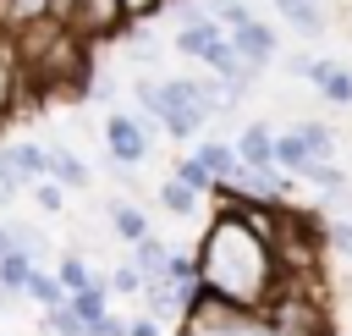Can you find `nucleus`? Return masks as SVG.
<instances>
[{
	"label": "nucleus",
	"mask_w": 352,
	"mask_h": 336,
	"mask_svg": "<svg viewBox=\"0 0 352 336\" xmlns=\"http://www.w3.org/2000/svg\"><path fill=\"white\" fill-rule=\"evenodd\" d=\"M44 6H50L55 22H72V6H77V0H44Z\"/></svg>",
	"instance_id": "obj_39"
},
{
	"label": "nucleus",
	"mask_w": 352,
	"mask_h": 336,
	"mask_svg": "<svg viewBox=\"0 0 352 336\" xmlns=\"http://www.w3.org/2000/svg\"><path fill=\"white\" fill-rule=\"evenodd\" d=\"M33 105H38V99H33V88H28V77H22L16 44H11V33H0V121L22 116V110H33Z\"/></svg>",
	"instance_id": "obj_6"
},
{
	"label": "nucleus",
	"mask_w": 352,
	"mask_h": 336,
	"mask_svg": "<svg viewBox=\"0 0 352 336\" xmlns=\"http://www.w3.org/2000/svg\"><path fill=\"white\" fill-rule=\"evenodd\" d=\"M44 330H50V336H88V325H82L72 308H50V314H44Z\"/></svg>",
	"instance_id": "obj_32"
},
{
	"label": "nucleus",
	"mask_w": 352,
	"mask_h": 336,
	"mask_svg": "<svg viewBox=\"0 0 352 336\" xmlns=\"http://www.w3.org/2000/svg\"><path fill=\"white\" fill-rule=\"evenodd\" d=\"M28 275H33V259H22L16 248L11 253H0V292L11 297V292H22L28 286Z\"/></svg>",
	"instance_id": "obj_26"
},
{
	"label": "nucleus",
	"mask_w": 352,
	"mask_h": 336,
	"mask_svg": "<svg viewBox=\"0 0 352 336\" xmlns=\"http://www.w3.org/2000/svg\"><path fill=\"white\" fill-rule=\"evenodd\" d=\"M308 165V154H302V143L292 138V127L286 132H275V171H286V176H297Z\"/></svg>",
	"instance_id": "obj_27"
},
{
	"label": "nucleus",
	"mask_w": 352,
	"mask_h": 336,
	"mask_svg": "<svg viewBox=\"0 0 352 336\" xmlns=\"http://www.w3.org/2000/svg\"><path fill=\"white\" fill-rule=\"evenodd\" d=\"M160 17H170L176 28H192V22H204V6H198V0H165Z\"/></svg>",
	"instance_id": "obj_34"
},
{
	"label": "nucleus",
	"mask_w": 352,
	"mask_h": 336,
	"mask_svg": "<svg viewBox=\"0 0 352 336\" xmlns=\"http://www.w3.org/2000/svg\"><path fill=\"white\" fill-rule=\"evenodd\" d=\"M110 231L132 248V242H143L154 226H148V215L138 209V198H110Z\"/></svg>",
	"instance_id": "obj_14"
},
{
	"label": "nucleus",
	"mask_w": 352,
	"mask_h": 336,
	"mask_svg": "<svg viewBox=\"0 0 352 336\" xmlns=\"http://www.w3.org/2000/svg\"><path fill=\"white\" fill-rule=\"evenodd\" d=\"M6 237H11V248H16L22 259H33V264L50 259V231H44V226H33V220H6Z\"/></svg>",
	"instance_id": "obj_19"
},
{
	"label": "nucleus",
	"mask_w": 352,
	"mask_h": 336,
	"mask_svg": "<svg viewBox=\"0 0 352 336\" xmlns=\"http://www.w3.org/2000/svg\"><path fill=\"white\" fill-rule=\"evenodd\" d=\"M170 176H176L182 187H192L198 198H214V176H209V171L198 165V154H182V160L170 165Z\"/></svg>",
	"instance_id": "obj_24"
},
{
	"label": "nucleus",
	"mask_w": 352,
	"mask_h": 336,
	"mask_svg": "<svg viewBox=\"0 0 352 336\" xmlns=\"http://www.w3.org/2000/svg\"><path fill=\"white\" fill-rule=\"evenodd\" d=\"M22 193H28V187L16 182V165H11V154L0 149V209H6V204H16Z\"/></svg>",
	"instance_id": "obj_33"
},
{
	"label": "nucleus",
	"mask_w": 352,
	"mask_h": 336,
	"mask_svg": "<svg viewBox=\"0 0 352 336\" xmlns=\"http://www.w3.org/2000/svg\"><path fill=\"white\" fill-rule=\"evenodd\" d=\"M231 50H236L253 72H270V66L280 61V33H275L270 22H258V17H248L242 28H231Z\"/></svg>",
	"instance_id": "obj_7"
},
{
	"label": "nucleus",
	"mask_w": 352,
	"mask_h": 336,
	"mask_svg": "<svg viewBox=\"0 0 352 336\" xmlns=\"http://www.w3.org/2000/svg\"><path fill=\"white\" fill-rule=\"evenodd\" d=\"M72 33L88 39V44L121 39V33H126V11H121V0H77V6H72Z\"/></svg>",
	"instance_id": "obj_5"
},
{
	"label": "nucleus",
	"mask_w": 352,
	"mask_h": 336,
	"mask_svg": "<svg viewBox=\"0 0 352 336\" xmlns=\"http://www.w3.org/2000/svg\"><path fill=\"white\" fill-rule=\"evenodd\" d=\"M165 325L160 319H148V314H138V319H126V336H160Z\"/></svg>",
	"instance_id": "obj_37"
},
{
	"label": "nucleus",
	"mask_w": 352,
	"mask_h": 336,
	"mask_svg": "<svg viewBox=\"0 0 352 336\" xmlns=\"http://www.w3.org/2000/svg\"><path fill=\"white\" fill-rule=\"evenodd\" d=\"M308 83L324 94V105H352V66H341V61H319V55H314Z\"/></svg>",
	"instance_id": "obj_12"
},
{
	"label": "nucleus",
	"mask_w": 352,
	"mask_h": 336,
	"mask_svg": "<svg viewBox=\"0 0 352 336\" xmlns=\"http://www.w3.org/2000/svg\"><path fill=\"white\" fill-rule=\"evenodd\" d=\"M0 308H6V292H0Z\"/></svg>",
	"instance_id": "obj_42"
},
{
	"label": "nucleus",
	"mask_w": 352,
	"mask_h": 336,
	"mask_svg": "<svg viewBox=\"0 0 352 336\" xmlns=\"http://www.w3.org/2000/svg\"><path fill=\"white\" fill-rule=\"evenodd\" d=\"M44 160H50V182H60L66 193H88L94 187V171L82 154H72L66 143H44Z\"/></svg>",
	"instance_id": "obj_8"
},
{
	"label": "nucleus",
	"mask_w": 352,
	"mask_h": 336,
	"mask_svg": "<svg viewBox=\"0 0 352 336\" xmlns=\"http://www.w3.org/2000/svg\"><path fill=\"white\" fill-rule=\"evenodd\" d=\"M22 297H33V303H44V314H50V308H66V297H72V292H66V286H60V281H55V275H50L44 264H33V275H28V286H22Z\"/></svg>",
	"instance_id": "obj_21"
},
{
	"label": "nucleus",
	"mask_w": 352,
	"mask_h": 336,
	"mask_svg": "<svg viewBox=\"0 0 352 336\" xmlns=\"http://www.w3.org/2000/svg\"><path fill=\"white\" fill-rule=\"evenodd\" d=\"M16 44V61H22V77L33 88L38 105L72 94V99H88V77H94V44L72 33V22H33L22 33H11Z\"/></svg>",
	"instance_id": "obj_2"
},
{
	"label": "nucleus",
	"mask_w": 352,
	"mask_h": 336,
	"mask_svg": "<svg viewBox=\"0 0 352 336\" xmlns=\"http://www.w3.org/2000/svg\"><path fill=\"white\" fill-rule=\"evenodd\" d=\"M280 66H286L292 77H308V72H314V55H280Z\"/></svg>",
	"instance_id": "obj_38"
},
{
	"label": "nucleus",
	"mask_w": 352,
	"mask_h": 336,
	"mask_svg": "<svg viewBox=\"0 0 352 336\" xmlns=\"http://www.w3.org/2000/svg\"><path fill=\"white\" fill-rule=\"evenodd\" d=\"M292 138L302 143V154H308V160H336V132H330V121L302 116V121H292Z\"/></svg>",
	"instance_id": "obj_17"
},
{
	"label": "nucleus",
	"mask_w": 352,
	"mask_h": 336,
	"mask_svg": "<svg viewBox=\"0 0 352 336\" xmlns=\"http://www.w3.org/2000/svg\"><path fill=\"white\" fill-rule=\"evenodd\" d=\"M346 220H352V193H346Z\"/></svg>",
	"instance_id": "obj_41"
},
{
	"label": "nucleus",
	"mask_w": 352,
	"mask_h": 336,
	"mask_svg": "<svg viewBox=\"0 0 352 336\" xmlns=\"http://www.w3.org/2000/svg\"><path fill=\"white\" fill-rule=\"evenodd\" d=\"M297 182H308L314 193H324V204H346V193H352V176H346L341 160H308L297 171Z\"/></svg>",
	"instance_id": "obj_9"
},
{
	"label": "nucleus",
	"mask_w": 352,
	"mask_h": 336,
	"mask_svg": "<svg viewBox=\"0 0 352 336\" xmlns=\"http://www.w3.org/2000/svg\"><path fill=\"white\" fill-rule=\"evenodd\" d=\"M104 286H110V297H143V275L132 270V259H121V264L104 275Z\"/></svg>",
	"instance_id": "obj_28"
},
{
	"label": "nucleus",
	"mask_w": 352,
	"mask_h": 336,
	"mask_svg": "<svg viewBox=\"0 0 352 336\" xmlns=\"http://www.w3.org/2000/svg\"><path fill=\"white\" fill-rule=\"evenodd\" d=\"M204 17H209V22H220V28L231 33V28H242L253 11H248L242 0H204Z\"/></svg>",
	"instance_id": "obj_29"
},
{
	"label": "nucleus",
	"mask_w": 352,
	"mask_h": 336,
	"mask_svg": "<svg viewBox=\"0 0 352 336\" xmlns=\"http://www.w3.org/2000/svg\"><path fill=\"white\" fill-rule=\"evenodd\" d=\"M214 204H220V220L198 237L192 259H198V286L242 314H258L264 297L275 292L280 281V264L270 253V220H275V204H248L226 187H214Z\"/></svg>",
	"instance_id": "obj_1"
},
{
	"label": "nucleus",
	"mask_w": 352,
	"mask_h": 336,
	"mask_svg": "<svg viewBox=\"0 0 352 336\" xmlns=\"http://www.w3.org/2000/svg\"><path fill=\"white\" fill-rule=\"evenodd\" d=\"M148 116H138V110H110L104 116V149H110V160L116 165H143L148 160Z\"/></svg>",
	"instance_id": "obj_4"
},
{
	"label": "nucleus",
	"mask_w": 352,
	"mask_h": 336,
	"mask_svg": "<svg viewBox=\"0 0 352 336\" xmlns=\"http://www.w3.org/2000/svg\"><path fill=\"white\" fill-rule=\"evenodd\" d=\"M192 154H198V165H204V171L214 176V187H220V182H231V176L242 171V160H236V149H231V143H220V138H204V143H198Z\"/></svg>",
	"instance_id": "obj_18"
},
{
	"label": "nucleus",
	"mask_w": 352,
	"mask_h": 336,
	"mask_svg": "<svg viewBox=\"0 0 352 336\" xmlns=\"http://www.w3.org/2000/svg\"><path fill=\"white\" fill-rule=\"evenodd\" d=\"M324 248H330L336 259H352V220H346V215L324 220Z\"/></svg>",
	"instance_id": "obj_30"
},
{
	"label": "nucleus",
	"mask_w": 352,
	"mask_h": 336,
	"mask_svg": "<svg viewBox=\"0 0 352 336\" xmlns=\"http://www.w3.org/2000/svg\"><path fill=\"white\" fill-rule=\"evenodd\" d=\"M220 44H226V28H220V22H209V17H204V22H192V28H176V50H182V55H192V61H209Z\"/></svg>",
	"instance_id": "obj_13"
},
{
	"label": "nucleus",
	"mask_w": 352,
	"mask_h": 336,
	"mask_svg": "<svg viewBox=\"0 0 352 336\" xmlns=\"http://www.w3.org/2000/svg\"><path fill=\"white\" fill-rule=\"evenodd\" d=\"M88 336H126V319L104 314V319H94V325H88Z\"/></svg>",
	"instance_id": "obj_36"
},
{
	"label": "nucleus",
	"mask_w": 352,
	"mask_h": 336,
	"mask_svg": "<svg viewBox=\"0 0 352 336\" xmlns=\"http://www.w3.org/2000/svg\"><path fill=\"white\" fill-rule=\"evenodd\" d=\"M28 193H33V204H38L44 215H60V209H66V187H60V182H50V176H44V182H33Z\"/></svg>",
	"instance_id": "obj_31"
},
{
	"label": "nucleus",
	"mask_w": 352,
	"mask_h": 336,
	"mask_svg": "<svg viewBox=\"0 0 352 336\" xmlns=\"http://www.w3.org/2000/svg\"><path fill=\"white\" fill-rule=\"evenodd\" d=\"M121 11H126V28H132V22L160 17V11H165V0H121Z\"/></svg>",
	"instance_id": "obj_35"
},
{
	"label": "nucleus",
	"mask_w": 352,
	"mask_h": 336,
	"mask_svg": "<svg viewBox=\"0 0 352 336\" xmlns=\"http://www.w3.org/2000/svg\"><path fill=\"white\" fill-rule=\"evenodd\" d=\"M110 303H116V297H110V286H104V275H94L88 286H77V292L66 297V308H72V314H77L82 325H94V319H104V314H110Z\"/></svg>",
	"instance_id": "obj_16"
},
{
	"label": "nucleus",
	"mask_w": 352,
	"mask_h": 336,
	"mask_svg": "<svg viewBox=\"0 0 352 336\" xmlns=\"http://www.w3.org/2000/svg\"><path fill=\"white\" fill-rule=\"evenodd\" d=\"M126 259H132V270H138V275H143V286H148V281H160V275H165V264H170V242L148 231L143 242H132V253H126Z\"/></svg>",
	"instance_id": "obj_15"
},
{
	"label": "nucleus",
	"mask_w": 352,
	"mask_h": 336,
	"mask_svg": "<svg viewBox=\"0 0 352 336\" xmlns=\"http://www.w3.org/2000/svg\"><path fill=\"white\" fill-rule=\"evenodd\" d=\"M231 149H236V160L253 165V171H270V165H275V132H270L264 121H248V127L231 138Z\"/></svg>",
	"instance_id": "obj_11"
},
{
	"label": "nucleus",
	"mask_w": 352,
	"mask_h": 336,
	"mask_svg": "<svg viewBox=\"0 0 352 336\" xmlns=\"http://www.w3.org/2000/svg\"><path fill=\"white\" fill-rule=\"evenodd\" d=\"M275 11H280V22H286L292 33H302V39H324V33H330V6H324V0H275Z\"/></svg>",
	"instance_id": "obj_10"
},
{
	"label": "nucleus",
	"mask_w": 352,
	"mask_h": 336,
	"mask_svg": "<svg viewBox=\"0 0 352 336\" xmlns=\"http://www.w3.org/2000/svg\"><path fill=\"white\" fill-rule=\"evenodd\" d=\"M44 17H50L44 0H0V33H22V28L44 22Z\"/></svg>",
	"instance_id": "obj_22"
},
{
	"label": "nucleus",
	"mask_w": 352,
	"mask_h": 336,
	"mask_svg": "<svg viewBox=\"0 0 352 336\" xmlns=\"http://www.w3.org/2000/svg\"><path fill=\"white\" fill-rule=\"evenodd\" d=\"M198 204H204V198H198L192 187H182L176 176H165V182H160V209H165V215H176V220H182V215H198Z\"/></svg>",
	"instance_id": "obj_23"
},
{
	"label": "nucleus",
	"mask_w": 352,
	"mask_h": 336,
	"mask_svg": "<svg viewBox=\"0 0 352 336\" xmlns=\"http://www.w3.org/2000/svg\"><path fill=\"white\" fill-rule=\"evenodd\" d=\"M258 314H264L270 336H336L330 297L319 292V275H314V281H292V275H280Z\"/></svg>",
	"instance_id": "obj_3"
},
{
	"label": "nucleus",
	"mask_w": 352,
	"mask_h": 336,
	"mask_svg": "<svg viewBox=\"0 0 352 336\" xmlns=\"http://www.w3.org/2000/svg\"><path fill=\"white\" fill-rule=\"evenodd\" d=\"M6 154H11V165H16V182H22V187H33V182H44V176H50L44 143H6Z\"/></svg>",
	"instance_id": "obj_20"
},
{
	"label": "nucleus",
	"mask_w": 352,
	"mask_h": 336,
	"mask_svg": "<svg viewBox=\"0 0 352 336\" xmlns=\"http://www.w3.org/2000/svg\"><path fill=\"white\" fill-rule=\"evenodd\" d=\"M55 281H60L66 292H77V286L94 281V264H88L82 253H60V259H55Z\"/></svg>",
	"instance_id": "obj_25"
},
{
	"label": "nucleus",
	"mask_w": 352,
	"mask_h": 336,
	"mask_svg": "<svg viewBox=\"0 0 352 336\" xmlns=\"http://www.w3.org/2000/svg\"><path fill=\"white\" fill-rule=\"evenodd\" d=\"M236 330H242V325H236ZM236 330H204V336H236Z\"/></svg>",
	"instance_id": "obj_40"
}]
</instances>
